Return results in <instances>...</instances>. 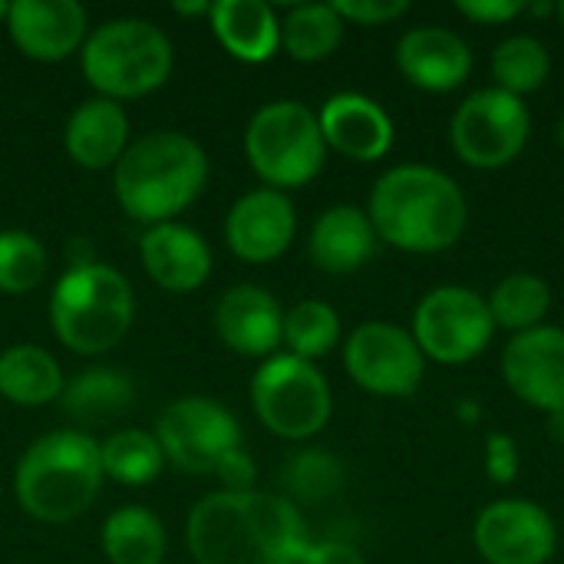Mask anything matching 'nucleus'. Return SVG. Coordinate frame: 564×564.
<instances>
[{
    "label": "nucleus",
    "instance_id": "11",
    "mask_svg": "<svg viewBox=\"0 0 564 564\" xmlns=\"http://www.w3.org/2000/svg\"><path fill=\"white\" fill-rule=\"evenodd\" d=\"M344 370L370 397L410 400L423 387L426 357L406 327L367 321L344 340Z\"/></svg>",
    "mask_w": 564,
    "mask_h": 564
},
{
    "label": "nucleus",
    "instance_id": "16",
    "mask_svg": "<svg viewBox=\"0 0 564 564\" xmlns=\"http://www.w3.org/2000/svg\"><path fill=\"white\" fill-rule=\"evenodd\" d=\"M400 76L423 93H456L473 73V46L449 26H413L397 40Z\"/></svg>",
    "mask_w": 564,
    "mask_h": 564
},
{
    "label": "nucleus",
    "instance_id": "3",
    "mask_svg": "<svg viewBox=\"0 0 564 564\" xmlns=\"http://www.w3.org/2000/svg\"><path fill=\"white\" fill-rule=\"evenodd\" d=\"M205 149L175 129L139 135L112 169V188L122 212L149 228L175 221L205 192Z\"/></svg>",
    "mask_w": 564,
    "mask_h": 564
},
{
    "label": "nucleus",
    "instance_id": "7",
    "mask_svg": "<svg viewBox=\"0 0 564 564\" xmlns=\"http://www.w3.org/2000/svg\"><path fill=\"white\" fill-rule=\"evenodd\" d=\"M245 155L264 188H304L321 175L327 159L317 112L301 99H274L261 106L245 129Z\"/></svg>",
    "mask_w": 564,
    "mask_h": 564
},
{
    "label": "nucleus",
    "instance_id": "40",
    "mask_svg": "<svg viewBox=\"0 0 564 564\" xmlns=\"http://www.w3.org/2000/svg\"><path fill=\"white\" fill-rule=\"evenodd\" d=\"M545 420H549V423H545L549 436H552L555 443H562L564 446V410H558V413H549Z\"/></svg>",
    "mask_w": 564,
    "mask_h": 564
},
{
    "label": "nucleus",
    "instance_id": "34",
    "mask_svg": "<svg viewBox=\"0 0 564 564\" xmlns=\"http://www.w3.org/2000/svg\"><path fill=\"white\" fill-rule=\"evenodd\" d=\"M482 463H486V473L496 486H509L516 482L519 476V443L512 433H502V430H492L486 436V453H482Z\"/></svg>",
    "mask_w": 564,
    "mask_h": 564
},
{
    "label": "nucleus",
    "instance_id": "21",
    "mask_svg": "<svg viewBox=\"0 0 564 564\" xmlns=\"http://www.w3.org/2000/svg\"><path fill=\"white\" fill-rule=\"evenodd\" d=\"M377 245L380 238L373 231L367 208L344 202L317 215L311 238H307V254L314 268L327 274H354L377 254Z\"/></svg>",
    "mask_w": 564,
    "mask_h": 564
},
{
    "label": "nucleus",
    "instance_id": "14",
    "mask_svg": "<svg viewBox=\"0 0 564 564\" xmlns=\"http://www.w3.org/2000/svg\"><path fill=\"white\" fill-rule=\"evenodd\" d=\"M499 370L516 400L539 413L564 410V327L542 324L509 337Z\"/></svg>",
    "mask_w": 564,
    "mask_h": 564
},
{
    "label": "nucleus",
    "instance_id": "26",
    "mask_svg": "<svg viewBox=\"0 0 564 564\" xmlns=\"http://www.w3.org/2000/svg\"><path fill=\"white\" fill-rule=\"evenodd\" d=\"M344 26L334 3H297L281 17V50L297 63H324L344 43Z\"/></svg>",
    "mask_w": 564,
    "mask_h": 564
},
{
    "label": "nucleus",
    "instance_id": "17",
    "mask_svg": "<svg viewBox=\"0 0 564 564\" xmlns=\"http://www.w3.org/2000/svg\"><path fill=\"white\" fill-rule=\"evenodd\" d=\"M7 30L23 56L59 63L83 50L89 20L76 0H13L7 10Z\"/></svg>",
    "mask_w": 564,
    "mask_h": 564
},
{
    "label": "nucleus",
    "instance_id": "30",
    "mask_svg": "<svg viewBox=\"0 0 564 564\" xmlns=\"http://www.w3.org/2000/svg\"><path fill=\"white\" fill-rule=\"evenodd\" d=\"M549 73H552V53L532 33H512L492 50L496 86L519 99H525L529 93H539L549 83Z\"/></svg>",
    "mask_w": 564,
    "mask_h": 564
},
{
    "label": "nucleus",
    "instance_id": "32",
    "mask_svg": "<svg viewBox=\"0 0 564 564\" xmlns=\"http://www.w3.org/2000/svg\"><path fill=\"white\" fill-rule=\"evenodd\" d=\"M50 268V254L43 241L23 228L0 231V294L20 297L43 284Z\"/></svg>",
    "mask_w": 564,
    "mask_h": 564
},
{
    "label": "nucleus",
    "instance_id": "5",
    "mask_svg": "<svg viewBox=\"0 0 564 564\" xmlns=\"http://www.w3.org/2000/svg\"><path fill=\"white\" fill-rule=\"evenodd\" d=\"M135 321V294L122 271L93 261L66 268L50 294V327L63 347L83 357L122 344Z\"/></svg>",
    "mask_w": 564,
    "mask_h": 564
},
{
    "label": "nucleus",
    "instance_id": "37",
    "mask_svg": "<svg viewBox=\"0 0 564 564\" xmlns=\"http://www.w3.org/2000/svg\"><path fill=\"white\" fill-rule=\"evenodd\" d=\"M456 13H463L473 23L499 26V23L519 20L525 13V3L522 0H456Z\"/></svg>",
    "mask_w": 564,
    "mask_h": 564
},
{
    "label": "nucleus",
    "instance_id": "38",
    "mask_svg": "<svg viewBox=\"0 0 564 564\" xmlns=\"http://www.w3.org/2000/svg\"><path fill=\"white\" fill-rule=\"evenodd\" d=\"M301 564H367L364 552L354 542L344 539H324V542H311Z\"/></svg>",
    "mask_w": 564,
    "mask_h": 564
},
{
    "label": "nucleus",
    "instance_id": "41",
    "mask_svg": "<svg viewBox=\"0 0 564 564\" xmlns=\"http://www.w3.org/2000/svg\"><path fill=\"white\" fill-rule=\"evenodd\" d=\"M175 13H182V17H198V13H212V3L208 0H202V3H175Z\"/></svg>",
    "mask_w": 564,
    "mask_h": 564
},
{
    "label": "nucleus",
    "instance_id": "24",
    "mask_svg": "<svg viewBox=\"0 0 564 564\" xmlns=\"http://www.w3.org/2000/svg\"><path fill=\"white\" fill-rule=\"evenodd\" d=\"M135 403L132 380L116 367H89L63 387L59 406L79 426H102L122 420Z\"/></svg>",
    "mask_w": 564,
    "mask_h": 564
},
{
    "label": "nucleus",
    "instance_id": "45",
    "mask_svg": "<svg viewBox=\"0 0 564 564\" xmlns=\"http://www.w3.org/2000/svg\"><path fill=\"white\" fill-rule=\"evenodd\" d=\"M7 10H10V3L0 0V23H7Z\"/></svg>",
    "mask_w": 564,
    "mask_h": 564
},
{
    "label": "nucleus",
    "instance_id": "18",
    "mask_svg": "<svg viewBox=\"0 0 564 564\" xmlns=\"http://www.w3.org/2000/svg\"><path fill=\"white\" fill-rule=\"evenodd\" d=\"M327 149L350 162H377L393 149L397 126L390 112L364 93H334L317 112Z\"/></svg>",
    "mask_w": 564,
    "mask_h": 564
},
{
    "label": "nucleus",
    "instance_id": "23",
    "mask_svg": "<svg viewBox=\"0 0 564 564\" xmlns=\"http://www.w3.org/2000/svg\"><path fill=\"white\" fill-rule=\"evenodd\" d=\"M212 33L238 63H268L281 50V17L264 0H218L212 3Z\"/></svg>",
    "mask_w": 564,
    "mask_h": 564
},
{
    "label": "nucleus",
    "instance_id": "43",
    "mask_svg": "<svg viewBox=\"0 0 564 564\" xmlns=\"http://www.w3.org/2000/svg\"><path fill=\"white\" fill-rule=\"evenodd\" d=\"M555 20L562 23V30H564V0H555Z\"/></svg>",
    "mask_w": 564,
    "mask_h": 564
},
{
    "label": "nucleus",
    "instance_id": "10",
    "mask_svg": "<svg viewBox=\"0 0 564 564\" xmlns=\"http://www.w3.org/2000/svg\"><path fill=\"white\" fill-rule=\"evenodd\" d=\"M410 334L426 360L440 367H463L489 350L496 324L486 294L466 284H440L420 297Z\"/></svg>",
    "mask_w": 564,
    "mask_h": 564
},
{
    "label": "nucleus",
    "instance_id": "20",
    "mask_svg": "<svg viewBox=\"0 0 564 564\" xmlns=\"http://www.w3.org/2000/svg\"><path fill=\"white\" fill-rule=\"evenodd\" d=\"M139 254L145 274L169 294H192L212 278L208 241L182 221L145 228L139 238Z\"/></svg>",
    "mask_w": 564,
    "mask_h": 564
},
{
    "label": "nucleus",
    "instance_id": "6",
    "mask_svg": "<svg viewBox=\"0 0 564 564\" xmlns=\"http://www.w3.org/2000/svg\"><path fill=\"white\" fill-rule=\"evenodd\" d=\"M79 63L83 76L102 99H139L169 79L172 43L152 20L116 17L86 36Z\"/></svg>",
    "mask_w": 564,
    "mask_h": 564
},
{
    "label": "nucleus",
    "instance_id": "27",
    "mask_svg": "<svg viewBox=\"0 0 564 564\" xmlns=\"http://www.w3.org/2000/svg\"><path fill=\"white\" fill-rule=\"evenodd\" d=\"M99 542L109 564H162L165 558V525L142 506L116 509Z\"/></svg>",
    "mask_w": 564,
    "mask_h": 564
},
{
    "label": "nucleus",
    "instance_id": "4",
    "mask_svg": "<svg viewBox=\"0 0 564 564\" xmlns=\"http://www.w3.org/2000/svg\"><path fill=\"white\" fill-rule=\"evenodd\" d=\"M102 479L99 443L83 430H53L20 456L13 496L30 519L66 525L89 512Z\"/></svg>",
    "mask_w": 564,
    "mask_h": 564
},
{
    "label": "nucleus",
    "instance_id": "31",
    "mask_svg": "<svg viewBox=\"0 0 564 564\" xmlns=\"http://www.w3.org/2000/svg\"><path fill=\"white\" fill-rule=\"evenodd\" d=\"M340 344V314L327 301H297L284 311V347L307 364L327 357Z\"/></svg>",
    "mask_w": 564,
    "mask_h": 564
},
{
    "label": "nucleus",
    "instance_id": "33",
    "mask_svg": "<svg viewBox=\"0 0 564 564\" xmlns=\"http://www.w3.org/2000/svg\"><path fill=\"white\" fill-rule=\"evenodd\" d=\"M284 489L288 499L294 496L307 502H324L344 489V466L327 449H301L284 466Z\"/></svg>",
    "mask_w": 564,
    "mask_h": 564
},
{
    "label": "nucleus",
    "instance_id": "35",
    "mask_svg": "<svg viewBox=\"0 0 564 564\" xmlns=\"http://www.w3.org/2000/svg\"><path fill=\"white\" fill-rule=\"evenodd\" d=\"M334 10L340 13L344 23L387 26V23L400 20L410 10V0H337Z\"/></svg>",
    "mask_w": 564,
    "mask_h": 564
},
{
    "label": "nucleus",
    "instance_id": "13",
    "mask_svg": "<svg viewBox=\"0 0 564 564\" xmlns=\"http://www.w3.org/2000/svg\"><path fill=\"white\" fill-rule=\"evenodd\" d=\"M473 549L486 564H549L558 552V525L532 499H496L473 522Z\"/></svg>",
    "mask_w": 564,
    "mask_h": 564
},
{
    "label": "nucleus",
    "instance_id": "36",
    "mask_svg": "<svg viewBox=\"0 0 564 564\" xmlns=\"http://www.w3.org/2000/svg\"><path fill=\"white\" fill-rule=\"evenodd\" d=\"M215 476L221 479L225 492H251L254 479H258V466H254L251 453L245 446H238L215 466Z\"/></svg>",
    "mask_w": 564,
    "mask_h": 564
},
{
    "label": "nucleus",
    "instance_id": "42",
    "mask_svg": "<svg viewBox=\"0 0 564 564\" xmlns=\"http://www.w3.org/2000/svg\"><path fill=\"white\" fill-rule=\"evenodd\" d=\"M525 13H532V17H555V3L552 0H545V3H525Z\"/></svg>",
    "mask_w": 564,
    "mask_h": 564
},
{
    "label": "nucleus",
    "instance_id": "39",
    "mask_svg": "<svg viewBox=\"0 0 564 564\" xmlns=\"http://www.w3.org/2000/svg\"><path fill=\"white\" fill-rule=\"evenodd\" d=\"M456 416H459L466 426H473V423L482 420V406H479L476 400H463V403H456Z\"/></svg>",
    "mask_w": 564,
    "mask_h": 564
},
{
    "label": "nucleus",
    "instance_id": "29",
    "mask_svg": "<svg viewBox=\"0 0 564 564\" xmlns=\"http://www.w3.org/2000/svg\"><path fill=\"white\" fill-rule=\"evenodd\" d=\"M99 459H102V476L119 482V486H149L159 479L165 456L155 440V433L145 430H116L99 443Z\"/></svg>",
    "mask_w": 564,
    "mask_h": 564
},
{
    "label": "nucleus",
    "instance_id": "8",
    "mask_svg": "<svg viewBox=\"0 0 564 564\" xmlns=\"http://www.w3.org/2000/svg\"><path fill=\"white\" fill-rule=\"evenodd\" d=\"M251 406L268 433L288 443H304L330 423L334 393L317 364L274 354L251 377Z\"/></svg>",
    "mask_w": 564,
    "mask_h": 564
},
{
    "label": "nucleus",
    "instance_id": "28",
    "mask_svg": "<svg viewBox=\"0 0 564 564\" xmlns=\"http://www.w3.org/2000/svg\"><path fill=\"white\" fill-rule=\"evenodd\" d=\"M486 304H489L496 330L502 327L516 337V334H525V330H535L545 324V317L552 311V288L545 278H539L532 271H516V274H506L489 291Z\"/></svg>",
    "mask_w": 564,
    "mask_h": 564
},
{
    "label": "nucleus",
    "instance_id": "15",
    "mask_svg": "<svg viewBox=\"0 0 564 564\" xmlns=\"http://www.w3.org/2000/svg\"><path fill=\"white\" fill-rule=\"evenodd\" d=\"M297 235V212L288 192L254 188L241 195L225 218L228 251L248 264L278 261Z\"/></svg>",
    "mask_w": 564,
    "mask_h": 564
},
{
    "label": "nucleus",
    "instance_id": "44",
    "mask_svg": "<svg viewBox=\"0 0 564 564\" xmlns=\"http://www.w3.org/2000/svg\"><path fill=\"white\" fill-rule=\"evenodd\" d=\"M555 132H558V145H562V149H564V116H562V119H558V129H555Z\"/></svg>",
    "mask_w": 564,
    "mask_h": 564
},
{
    "label": "nucleus",
    "instance_id": "2",
    "mask_svg": "<svg viewBox=\"0 0 564 564\" xmlns=\"http://www.w3.org/2000/svg\"><path fill=\"white\" fill-rule=\"evenodd\" d=\"M367 215L383 245L406 254H443L466 235L469 202L449 172L406 162L373 182Z\"/></svg>",
    "mask_w": 564,
    "mask_h": 564
},
{
    "label": "nucleus",
    "instance_id": "19",
    "mask_svg": "<svg viewBox=\"0 0 564 564\" xmlns=\"http://www.w3.org/2000/svg\"><path fill=\"white\" fill-rule=\"evenodd\" d=\"M215 330L221 344L241 357H274L284 344V307L258 284L228 288L215 307Z\"/></svg>",
    "mask_w": 564,
    "mask_h": 564
},
{
    "label": "nucleus",
    "instance_id": "22",
    "mask_svg": "<svg viewBox=\"0 0 564 564\" xmlns=\"http://www.w3.org/2000/svg\"><path fill=\"white\" fill-rule=\"evenodd\" d=\"M66 155L89 172L116 169L122 152L129 149V116L122 102L93 96L79 102L66 119Z\"/></svg>",
    "mask_w": 564,
    "mask_h": 564
},
{
    "label": "nucleus",
    "instance_id": "25",
    "mask_svg": "<svg viewBox=\"0 0 564 564\" xmlns=\"http://www.w3.org/2000/svg\"><path fill=\"white\" fill-rule=\"evenodd\" d=\"M56 357L36 344H13L0 354V397L13 406H46L63 397Z\"/></svg>",
    "mask_w": 564,
    "mask_h": 564
},
{
    "label": "nucleus",
    "instance_id": "9",
    "mask_svg": "<svg viewBox=\"0 0 564 564\" xmlns=\"http://www.w3.org/2000/svg\"><path fill=\"white\" fill-rule=\"evenodd\" d=\"M532 135V112L525 99L486 86L469 93L449 119V145L456 159L476 172H499L512 165Z\"/></svg>",
    "mask_w": 564,
    "mask_h": 564
},
{
    "label": "nucleus",
    "instance_id": "12",
    "mask_svg": "<svg viewBox=\"0 0 564 564\" xmlns=\"http://www.w3.org/2000/svg\"><path fill=\"white\" fill-rule=\"evenodd\" d=\"M155 440L175 469L208 476L231 449L241 446V426L221 403L208 397H182L162 410Z\"/></svg>",
    "mask_w": 564,
    "mask_h": 564
},
{
    "label": "nucleus",
    "instance_id": "1",
    "mask_svg": "<svg viewBox=\"0 0 564 564\" xmlns=\"http://www.w3.org/2000/svg\"><path fill=\"white\" fill-rule=\"evenodd\" d=\"M185 539L198 564H301L311 545L297 502L261 489L202 496Z\"/></svg>",
    "mask_w": 564,
    "mask_h": 564
}]
</instances>
